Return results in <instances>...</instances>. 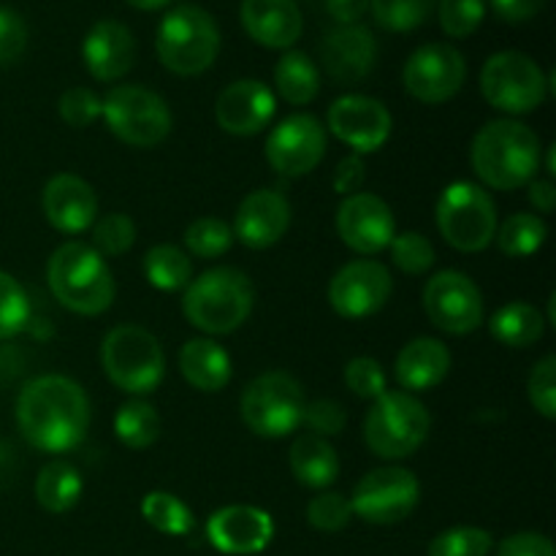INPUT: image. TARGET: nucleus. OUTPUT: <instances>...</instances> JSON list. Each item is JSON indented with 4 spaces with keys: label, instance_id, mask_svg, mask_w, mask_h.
<instances>
[{
    "label": "nucleus",
    "instance_id": "1",
    "mask_svg": "<svg viewBox=\"0 0 556 556\" xmlns=\"http://www.w3.org/2000/svg\"><path fill=\"white\" fill-rule=\"evenodd\" d=\"M16 427L30 448L60 456L79 448L92 421L85 386L68 375H38L16 396Z\"/></svg>",
    "mask_w": 556,
    "mask_h": 556
},
{
    "label": "nucleus",
    "instance_id": "2",
    "mask_svg": "<svg viewBox=\"0 0 556 556\" xmlns=\"http://www.w3.org/2000/svg\"><path fill=\"white\" fill-rule=\"evenodd\" d=\"M541 163V136L521 119H492L472 136L470 166L481 179V188L486 190L510 193L527 188L532 179H538Z\"/></svg>",
    "mask_w": 556,
    "mask_h": 556
},
{
    "label": "nucleus",
    "instance_id": "3",
    "mask_svg": "<svg viewBox=\"0 0 556 556\" xmlns=\"http://www.w3.org/2000/svg\"><path fill=\"white\" fill-rule=\"evenodd\" d=\"M47 282L60 307L74 315L96 318L106 313L117 296V282L106 258L87 242H63L52 250L47 264Z\"/></svg>",
    "mask_w": 556,
    "mask_h": 556
},
{
    "label": "nucleus",
    "instance_id": "4",
    "mask_svg": "<svg viewBox=\"0 0 556 556\" xmlns=\"http://www.w3.org/2000/svg\"><path fill=\"white\" fill-rule=\"evenodd\" d=\"M255 307V288L237 266H212L182 291V315L204 337L233 334Z\"/></svg>",
    "mask_w": 556,
    "mask_h": 556
},
{
    "label": "nucleus",
    "instance_id": "5",
    "mask_svg": "<svg viewBox=\"0 0 556 556\" xmlns=\"http://www.w3.org/2000/svg\"><path fill=\"white\" fill-rule=\"evenodd\" d=\"M155 52L172 74L199 76L210 71L220 54V27L201 5H174L157 25Z\"/></svg>",
    "mask_w": 556,
    "mask_h": 556
},
{
    "label": "nucleus",
    "instance_id": "6",
    "mask_svg": "<svg viewBox=\"0 0 556 556\" xmlns=\"http://www.w3.org/2000/svg\"><path fill=\"white\" fill-rule=\"evenodd\" d=\"M101 367L114 389L130 396H147L166 378V353L150 329L119 324L101 342Z\"/></svg>",
    "mask_w": 556,
    "mask_h": 556
},
{
    "label": "nucleus",
    "instance_id": "7",
    "mask_svg": "<svg viewBox=\"0 0 556 556\" xmlns=\"http://www.w3.org/2000/svg\"><path fill=\"white\" fill-rule=\"evenodd\" d=\"M432 416L416 394L386 391L364 416V443L380 459H407L429 438Z\"/></svg>",
    "mask_w": 556,
    "mask_h": 556
},
{
    "label": "nucleus",
    "instance_id": "8",
    "mask_svg": "<svg viewBox=\"0 0 556 556\" xmlns=\"http://www.w3.org/2000/svg\"><path fill=\"white\" fill-rule=\"evenodd\" d=\"M434 223L445 242L459 253H483L497 233V204L492 193L470 179L445 185L434 206Z\"/></svg>",
    "mask_w": 556,
    "mask_h": 556
},
{
    "label": "nucleus",
    "instance_id": "9",
    "mask_svg": "<svg viewBox=\"0 0 556 556\" xmlns=\"http://www.w3.org/2000/svg\"><path fill=\"white\" fill-rule=\"evenodd\" d=\"M478 81H481L483 101L516 119L546 103L554 76L546 74L530 54L505 49L483 63Z\"/></svg>",
    "mask_w": 556,
    "mask_h": 556
},
{
    "label": "nucleus",
    "instance_id": "10",
    "mask_svg": "<svg viewBox=\"0 0 556 556\" xmlns=\"http://www.w3.org/2000/svg\"><path fill=\"white\" fill-rule=\"evenodd\" d=\"M304 396L302 383L282 369H269L250 380L239 400L244 427L264 440L291 438L302 427Z\"/></svg>",
    "mask_w": 556,
    "mask_h": 556
},
{
    "label": "nucleus",
    "instance_id": "11",
    "mask_svg": "<svg viewBox=\"0 0 556 556\" xmlns=\"http://www.w3.org/2000/svg\"><path fill=\"white\" fill-rule=\"evenodd\" d=\"M101 117L114 139L136 150L163 144L174 128V114L166 98L144 85H117L101 98Z\"/></svg>",
    "mask_w": 556,
    "mask_h": 556
},
{
    "label": "nucleus",
    "instance_id": "12",
    "mask_svg": "<svg viewBox=\"0 0 556 556\" xmlns=\"http://www.w3.org/2000/svg\"><path fill=\"white\" fill-rule=\"evenodd\" d=\"M421 500V481L407 467H378L369 470L353 486V516L375 527H391L405 521Z\"/></svg>",
    "mask_w": 556,
    "mask_h": 556
},
{
    "label": "nucleus",
    "instance_id": "13",
    "mask_svg": "<svg viewBox=\"0 0 556 556\" xmlns=\"http://www.w3.org/2000/svg\"><path fill=\"white\" fill-rule=\"evenodd\" d=\"M424 313L434 329L465 337L486 324V302L470 275L443 269L432 275L424 288Z\"/></svg>",
    "mask_w": 556,
    "mask_h": 556
},
{
    "label": "nucleus",
    "instance_id": "14",
    "mask_svg": "<svg viewBox=\"0 0 556 556\" xmlns=\"http://www.w3.org/2000/svg\"><path fill=\"white\" fill-rule=\"evenodd\" d=\"M329 150V130L315 114L296 112L280 119L266 136V163L286 179L307 177L320 166Z\"/></svg>",
    "mask_w": 556,
    "mask_h": 556
},
{
    "label": "nucleus",
    "instance_id": "15",
    "mask_svg": "<svg viewBox=\"0 0 556 556\" xmlns=\"http://www.w3.org/2000/svg\"><path fill=\"white\" fill-rule=\"evenodd\" d=\"M467 79L465 54L451 43H424L407 58L402 68V85L416 98L418 103L427 106H440L448 103L451 98L459 96Z\"/></svg>",
    "mask_w": 556,
    "mask_h": 556
},
{
    "label": "nucleus",
    "instance_id": "16",
    "mask_svg": "<svg viewBox=\"0 0 556 556\" xmlns=\"http://www.w3.org/2000/svg\"><path fill=\"white\" fill-rule=\"evenodd\" d=\"M394 293V277L389 266L375 258L348 261L329 280V307L340 318L362 320L380 313Z\"/></svg>",
    "mask_w": 556,
    "mask_h": 556
},
{
    "label": "nucleus",
    "instance_id": "17",
    "mask_svg": "<svg viewBox=\"0 0 556 556\" xmlns=\"http://www.w3.org/2000/svg\"><path fill=\"white\" fill-rule=\"evenodd\" d=\"M326 130H331V136L351 147L356 155H369L391 139L394 117L378 98L348 92V96L331 101L329 112H326Z\"/></svg>",
    "mask_w": 556,
    "mask_h": 556
},
{
    "label": "nucleus",
    "instance_id": "18",
    "mask_svg": "<svg viewBox=\"0 0 556 556\" xmlns=\"http://www.w3.org/2000/svg\"><path fill=\"white\" fill-rule=\"evenodd\" d=\"M334 228L348 250L364 255V258H372V255L389 250L391 239L396 237V217L380 195L358 190L340 201Z\"/></svg>",
    "mask_w": 556,
    "mask_h": 556
},
{
    "label": "nucleus",
    "instance_id": "19",
    "mask_svg": "<svg viewBox=\"0 0 556 556\" xmlns=\"http://www.w3.org/2000/svg\"><path fill=\"white\" fill-rule=\"evenodd\" d=\"M275 538V519L258 505H226L206 521V541L220 554H261Z\"/></svg>",
    "mask_w": 556,
    "mask_h": 556
},
{
    "label": "nucleus",
    "instance_id": "20",
    "mask_svg": "<svg viewBox=\"0 0 556 556\" xmlns=\"http://www.w3.org/2000/svg\"><path fill=\"white\" fill-rule=\"evenodd\" d=\"M291 201L275 188H261L244 195L233 215L231 231L250 250H266L280 242L291 228Z\"/></svg>",
    "mask_w": 556,
    "mask_h": 556
},
{
    "label": "nucleus",
    "instance_id": "21",
    "mask_svg": "<svg viewBox=\"0 0 556 556\" xmlns=\"http://www.w3.org/2000/svg\"><path fill=\"white\" fill-rule=\"evenodd\" d=\"M277 114V96L266 81L237 79L215 101V119L231 136H255L269 128Z\"/></svg>",
    "mask_w": 556,
    "mask_h": 556
},
{
    "label": "nucleus",
    "instance_id": "22",
    "mask_svg": "<svg viewBox=\"0 0 556 556\" xmlns=\"http://www.w3.org/2000/svg\"><path fill=\"white\" fill-rule=\"evenodd\" d=\"M41 210L54 231L76 237L98 220V193L79 174H54L41 190Z\"/></svg>",
    "mask_w": 556,
    "mask_h": 556
},
{
    "label": "nucleus",
    "instance_id": "23",
    "mask_svg": "<svg viewBox=\"0 0 556 556\" xmlns=\"http://www.w3.org/2000/svg\"><path fill=\"white\" fill-rule=\"evenodd\" d=\"M378 63V41L364 25H340L320 43V65L340 85L367 79Z\"/></svg>",
    "mask_w": 556,
    "mask_h": 556
},
{
    "label": "nucleus",
    "instance_id": "24",
    "mask_svg": "<svg viewBox=\"0 0 556 556\" xmlns=\"http://www.w3.org/2000/svg\"><path fill=\"white\" fill-rule=\"evenodd\" d=\"M81 60L96 81H119L136 63V38L123 22L101 20L87 30L81 41Z\"/></svg>",
    "mask_w": 556,
    "mask_h": 556
},
{
    "label": "nucleus",
    "instance_id": "25",
    "mask_svg": "<svg viewBox=\"0 0 556 556\" xmlns=\"http://www.w3.org/2000/svg\"><path fill=\"white\" fill-rule=\"evenodd\" d=\"M239 20L255 43L282 52L293 49L304 30V16L296 0H242Z\"/></svg>",
    "mask_w": 556,
    "mask_h": 556
},
{
    "label": "nucleus",
    "instance_id": "26",
    "mask_svg": "<svg viewBox=\"0 0 556 556\" xmlns=\"http://www.w3.org/2000/svg\"><path fill=\"white\" fill-rule=\"evenodd\" d=\"M451 356L448 345L438 337H416L407 342L394 362V378L400 383V391L407 394H424L432 391L448 378L451 372Z\"/></svg>",
    "mask_w": 556,
    "mask_h": 556
},
{
    "label": "nucleus",
    "instance_id": "27",
    "mask_svg": "<svg viewBox=\"0 0 556 556\" xmlns=\"http://www.w3.org/2000/svg\"><path fill=\"white\" fill-rule=\"evenodd\" d=\"M179 372L201 394H220L233 378V358L212 337H193L179 348Z\"/></svg>",
    "mask_w": 556,
    "mask_h": 556
},
{
    "label": "nucleus",
    "instance_id": "28",
    "mask_svg": "<svg viewBox=\"0 0 556 556\" xmlns=\"http://www.w3.org/2000/svg\"><path fill=\"white\" fill-rule=\"evenodd\" d=\"M288 467L304 489L324 492L340 478V454L331 445V440L302 432L296 434L291 451H288Z\"/></svg>",
    "mask_w": 556,
    "mask_h": 556
},
{
    "label": "nucleus",
    "instance_id": "29",
    "mask_svg": "<svg viewBox=\"0 0 556 556\" xmlns=\"http://www.w3.org/2000/svg\"><path fill=\"white\" fill-rule=\"evenodd\" d=\"M33 494L47 514H68L85 494V478H81L79 467L71 462L52 459L38 470Z\"/></svg>",
    "mask_w": 556,
    "mask_h": 556
},
{
    "label": "nucleus",
    "instance_id": "30",
    "mask_svg": "<svg viewBox=\"0 0 556 556\" xmlns=\"http://www.w3.org/2000/svg\"><path fill=\"white\" fill-rule=\"evenodd\" d=\"M546 326L548 324L541 309L530 302L503 304L489 320V331H492L494 340L505 348H516V351H525V348L541 342L546 334Z\"/></svg>",
    "mask_w": 556,
    "mask_h": 556
},
{
    "label": "nucleus",
    "instance_id": "31",
    "mask_svg": "<svg viewBox=\"0 0 556 556\" xmlns=\"http://www.w3.org/2000/svg\"><path fill=\"white\" fill-rule=\"evenodd\" d=\"M275 90L291 106H307L320 92V71L307 52L286 49L275 65Z\"/></svg>",
    "mask_w": 556,
    "mask_h": 556
},
{
    "label": "nucleus",
    "instance_id": "32",
    "mask_svg": "<svg viewBox=\"0 0 556 556\" xmlns=\"http://www.w3.org/2000/svg\"><path fill=\"white\" fill-rule=\"evenodd\" d=\"M163 421L155 405L144 400V396H130L128 402L117 407L114 413V438L130 451H144L161 440Z\"/></svg>",
    "mask_w": 556,
    "mask_h": 556
},
{
    "label": "nucleus",
    "instance_id": "33",
    "mask_svg": "<svg viewBox=\"0 0 556 556\" xmlns=\"http://www.w3.org/2000/svg\"><path fill=\"white\" fill-rule=\"evenodd\" d=\"M141 269H144L147 282L163 293L185 291L193 280V261L179 244H152L141 261Z\"/></svg>",
    "mask_w": 556,
    "mask_h": 556
},
{
    "label": "nucleus",
    "instance_id": "34",
    "mask_svg": "<svg viewBox=\"0 0 556 556\" xmlns=\"http://www.w3.org/2000/svg\"><path fill=\"white\" fill-rule=\"evenodd\" d=\"M548 226L535 212H516L508 220H503L494 233L500 253L508 258H530L546 244Z\"/></svg>",
    "mask_w": 556,
    "mask_h": 556
},
{
    "label": "nucleus",
    "instance_id": "35",
    "mask_svg": "<svg viewBox=\"0 0 556 556\" xmlns=\"http://www.w3.org/2000/svg\"><path fill=\"white\" fill-rule=\"evenodd\" d=\"M141 519L152 530L161 532V535L182 538L195 530V516L190 510V505L185 500H179L177 494L161 492V489L144 494V500H141Z\"/></svg>",
    "mask_w": 556,
    "mask_h": 556
},
{
    "label": "nucleus",
    "instance_id": "36",
    "mask_svg": "<svg viewBox=\"0 0 556 556\" xmlns=\"http://www.w3.org/2000/svg\"><path fill=\"white\" fill-rule=\"evenodd\" d=\"M185 253L195 255V258H220L231 250V244L237 242L231 231V223H226L223 217L204 215L195 217L188 228H185Z\"/></svg>",
    "mask_w": 556,
    "mask_h": 556
},
{
    "label": "nucleus",
    "instance_id": "37",
    "mask_svg": "<svg viewBox=\"0 0 556 556\" xmlns=\"http://www.w3.org/2000/svg\"><path fill=\"white\" fill-rule=\"evenodd\" d=\"M438 0H369L372 20L389 33H413L432 16Z\"/></svg>",
    "mask_w": 556,
    "mask_h": 556
},
{
    "label": "nucleus",
    "instance_id": "38",
    "mask_svg": "<svg viewBox=\"0 0 556 556\" xmlns=\"http://www.w3.org/2000/svg\"><path fill=\"white\" fill-rule=\"evenodd\" d=\"M30 296L14 275L0 269V342L14 340L30 324Z\"/></svg>",
    "mask_w": 556,
    "mask_h": 556
},
{
    "label": "nucleus",
    "instance_id": "39",
    "mask_svg": "<svg viewBox=\"0 0 556 556\" xmlns=\"http://www.w3.org/2000/svg\"><path fill=\"white\" fill-rule=\"evenodd\" d=\"M92 248L103 255V258H117L125 255L136 244V223L134 217L125 212H109V215H98L92 223Z\"/></svg>",
    "mask_w": 556,
    "mask_h": 556
},
{
    "label": "nucleus",
    "instance_id": "40",
    "mask_svg": "<svg viewBox=\"0 0 556 556\" xmlns=\"http://www.w3.org/2000/svg\"><path fill=\"white\" fill-rule=\"evenodd\" d=\"M494 548L492 532L483 527H451L429 543V556H489Z\"/></svg>",
    "mask_w": 556,
    "mask_h": 556
},
{
    "label": "nucleus",
    "instance_id": "41",
    "mask_svg": "<svg viewBox=\"0 0 556 556\" xmlns=\"http://www.w3.org/2000/svg\"><path fill=\"white\" fill-rule=\"evenodd\" d=\"M391 264L410 277L427 275L434 266V248L424 233L418 231H396L389 244Z\"/></svg>",
    "mask_w": 556,
    "mask_h": 556
},
{
    "label": "nucleus",
    "instance_id": "42",
    "mask_svg": "<svg viewBox=\"0 0 556 556\" xmlns=\"http://www.w3.org/2000/svg\"><path fill=\"white\" fill-rule=\"evenodd\" d=\"M342 380H345L348 391L358 400L375 402L389 391V378L383 372V364L372 356H356L345 364L342 369Z\"/></svg>",
    "mask_w": 556,
    "mask_h": 556
},
{
    "label": "nucleus",
    "instance_id": "43",
    "mask_svg": "<svg viewBox=\"0 0 556 556\" xmlns=\"http://www.w3.org/2000/svg\"><path fill=\"white\" fill-rule=\"evenodd\" d=\"M438 20L445 36L470 38L486 16V0H438Z\"/></svg>",
    "mask_w": 556,
    "mask_h": 556
},
{
    "label": "nucleus",
    "instance_id": "44",
    "mask_svg": "<svg viewBox=\"0 0 556 556\" xmlns=\"http://www.w3.org/2000/svg\"><path fill=\"white\" fill-rule=\"evenodd\" d=\"M353 521L351 497L340 492H320L307 505V525L318 532H342Z\"/></svg>",
    "mask_w": 556,
    "mask_h": 556
},
{
    "label": "nucleus",
    "instance_id": "45",
    "mask_svg": "<svg viewBox=\"0 0 556 556\" xmlns=\"http://www.w3.org/2000/svg\"><path fill=\"white\" fill-rule=\"evenodd\" d=\"M101 109H103L101 96H98L96 90H90V87H79V85L68 87L58 101L60 119L74 130L90 128L96 119H101Z\"/></svg>",
    "mask_w": 556,
    "mask_h": 556
},
{
    "label": "nucleus",
    "instance_id": "46",
    "mask_svg": "<svg viewBox=\"0 0 556 556\" xmlns=\"http://www.w3.org/2000/svg\"><path fill=\"white\" fill-rule=\"evenodd\" d=\"M527 400L546 421L556 418V356L548 353L532 367L527 378Z\"/></svg>",
    "mask_w": 556,
    "mask_h": 556
},
{
    "label": "nucleus",
    "instance_id": "47",
    "mask_svg": "<svg viewBox=\"0 0 556 556\" xmlns=\"http://www.w3.org/2000/svg\"><path fill=\"white\" fill-rule=\"evenodd\" d=\"M302 427L307 429L309 434H318V438H337V434L345 432L348 427V413L345 407L340 405L337 400H313L304 405V416H302Z\"/></svg>",
    "mask_w": 556,
    "mask_h": 556
},
{
    "label": "nucleus",
    "instance_id": "48",
    "mask_svg": "<svg viewBox=\"0 0 556 556\" xmlns=\"http://www.w3.org/2000/svg\"><path fill=\"white\" fill-rule=\"evenodd\" d=\"M27 49V25L14 9L0 5V68L14 65Z\"/></svg>",
    "mask_w": 556,
    "mask_h": 556
},
{
    "label": "nucleus",
    "instance_id": "49",
    "mask_svg": "<svg viewBox=\"0 0 556 556\" xmlns=\"http://www.w3.org/2000/svg\"><path fill=\"white\" fill-rule=\"evenodd\" d=\"M364 177H367V168H364L362 155L351 152V155H345L334 166V174H331V188H334L337 195L345 199V195H353L362 190Z\"/></svg>",
    "mask_w": 556,
    "mask_h": 556
},
{
    "label": "nucleus",
    "instance_id": "50",
    "mask_svg": "<svg viewBox=\"0 0 556 556\" xmlns=\"http://www.w3.org/2000/svg\"><path fill=\"white\" fill-rule=\"evenodd\" d=\"M497 556H556L554 543L541 532H516L500 543Z\"/></svg>",
    "mask_w": 556,
    "mask_h": 556
},
{
    "label": "nucleus",
    "instance_id": "51",
    "mask_svg": "<svg viewBox=\"0 0 556 556\" xmlns=\"http://www.w3.org/2000/svg\"><path fill=\"white\" fill-rule=\"evenodd\" d=\"M546 0H492V11L503 22L519 25V22L535 20L543 11Z\"/></svg>",
    "mask_w": 556,
    "mask_h": 556
},
{
    "label": "nucleus",
    "instance_id": "52",
    "mask_svg": "<svg viewBox=\"0 0 556 556\" xmlns=\"http://www.w3.org/2000/svg\"><path fill=\"white\" fill-rule=\"evenodd\" d=\"M527 199H530V204L535 206L538 215H552L556 210V185L554 179H532L530 185H527Z\"/></svg>",
    "mask_w": 556,
    "mask_h": 556
},
{
    "label": "nucleus",
    "instance_id": "53",
    "mask_svg": "<svg viewBox=\"0 0 556 556\" xmlns=\"http://www.w3.org/2000/svg\"><path fill=\"white\" fill-rule=\"evenodd\" d=\"M326 11L340 25H358L369 11V0H326Z\"/></svg>",
    "mask_w": 556,
    "mask_h": 556
},
{
    "label": "nucleus",
    "instance_id": "54",
    "mask_svg": "<svg viewBox=\"0 0 556 556\" xmlns=\"http://www.w3.org/2000/svg\"><path fill=\"white\" fill-rule=\"evenodd\" d=\"M125 3L134 5V9H139V11H161V9H166L172 0H125Z\"/></svg>",
    "mask_w": 556,
    "mask_h": 556
}]
</instances>
